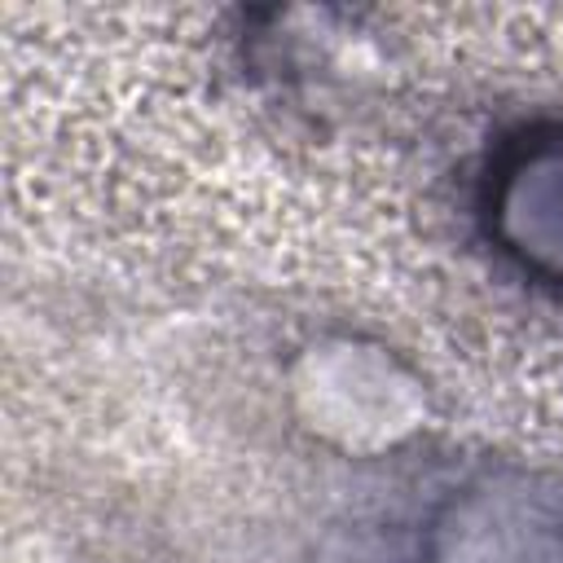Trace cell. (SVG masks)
Segmentation results:
<instances>
[{
    "instance_id": "cell-1",
    "label": "cell",
    "mask_w": 563,
    "mask_h": 563,
    "mask_svg": "<svg viewBox=\"0 0 563 563\" xmlns=\"http://www.w3.org/2000/svg\"><path fill=\"white\" fill-rule=\"evenodd\" d=\"M479 220L523 277L563 295V114L528 119L488 150Z\"/></svg>"
},
{
    "instance_id": "cell-2",
    "label": "cell",
    "mask_w": 563,
    "mask_h": 563,
    "mask_svg": "<svg viewBox=\"0 0 563 563\" xmlns=\"http://www.w3.org/2000/svg\"><path fill=\"white\" fill-rule=\"evenodd\" d=\"M431 563H563V488L532 475L471 484L435 523Z\"/></svg>"
}]
</instances>
